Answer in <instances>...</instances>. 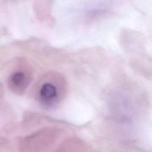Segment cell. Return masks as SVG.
<instances>
[{
    "instance_id": "1",
    "label": "cell",
    "mask_w": 152,
    "mask_h": 152,
    "mask_svg": "<svg viewBox=\"0 0 152 152\" xmlns=\"http://www.w3.org/2000/svg\"><path fill=\"white\" fill-rule=\"evenodd\" d=\"M58 132L54 129H42L26 137L21 142L22 152H40L55 140Z\"/></svg>"
},
{
    "instance_id": "2",
    "label": "cell",
    "mask_w": 152,
    "mask_h": 152,
    "mask_svg": "<svg viewBox=\"0 0 152 152\" xmlns=\"http://www.w3.org/2000/svg\"><path fill=\"white\" fill-rule=\"evenodd\" d=\"M119 41L122 49L131 55L145 52L144 37L138 31L124 30L120 34Z\"/></svg>"
},
{
    "instance_id": "3",
    "label": "cell",
    "mask_w": 152,
    "mask_h": 152,
    "mask_svg": "<svg viewBox=\"0 0 152 152\" xmlns=\"http://www.w3.org/2000/svg\"><path fill=\"white\" fill-rule=\"evenodd\" d=\"M129 64L138 74L147 78H152V58L146 52L131 55Z\"/></svg>"
},
{
    "instance_id": "4",
    "label": "cell",
    "mask_w": 152,
    "mask_h": 152,
    "mask_svg": "<svg viewBox=\"0 0 152 152\" xmlns=\"http://www.w3.org/2000/svg\"><path fill=\"white\" fill-rule=\"evenodd\" d=\"M38 99L40 103L45 106L52 107L59 100V90L52 83H45L40 88Z\"/></svg>"
},
{
    "instance_id": "5",
    "label": "cell",
    "mask_w": 152,
    "mask_h": 152,
    "mask_svg": "<svg viewBox=\"0 0 152 152\" xmlns=\"http://www.w3.org/2000/svg\"><path fill=\"white\" fill-rule=\"evenodd\" d=\"M29 78L22 71L13 72L8 79V84L11 90L15 93L22 94L29 84Z\"/></svg>"
}]
</instances>
